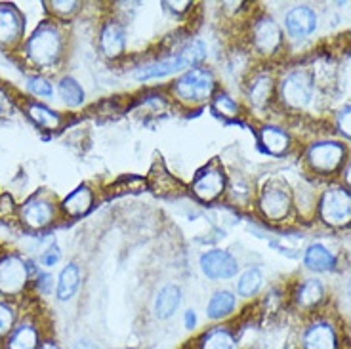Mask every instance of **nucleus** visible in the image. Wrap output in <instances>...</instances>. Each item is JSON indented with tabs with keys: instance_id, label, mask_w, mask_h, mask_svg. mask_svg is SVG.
<instances>
[{
	"instance_id": "obj_1",
	"label": "nucleus",
	"mask_w": 351,
	"mask_h": 349,
	"mask_svg": "<svg viewBox=\"0 0 351 349\" xmlns=\"http://www.w3.org/2000/svg\"><path fill=\"white\" fill-rule=\"evenodd\" d=\"M63 50V38L60 29L50 23L44 21L36 27L33 36L27 40V56L29 60L35 63L36 67H53Z\"/></svg>"
},
{
	"instance_id": "obj_2",
	"label": "nucleus",
	"mask_w": 351,
	"mask_h": 349,
	"mask_svg": "<svg viewBox=\"0 0 351 349\" xmlns=\"http://www.w3.org/2000/svg\"><path fill=\"white\" fill-rule=\"evenodd\" d=\"M206 56V48L202 43H191L189 46H185L182 52L167 60H160V62L151 63V65H143L140 69L136 71V79L138 80H151L158 79V77H167L178 71H184L187 67H193L197 63L204 60Z\"/></svg>"
},
{
	"instance_id": "obj_3",
	"label": "nucleus",
	"mask_w": 351,
	"mask_h": 349,
	"mask_svg": "<svg viewBox=\"0 0 351 349\" xmlns=\"http://www.w3.org/2000/svg\"><path fill=\"white\" fill-rule=\"evenodd\" d=\"M214 92V77L208 69L193 67L174 84V94L185 104H202Z\"/></svg>"
},
{
	"instance_id": "obj_4",
	"label": "nucleus",
	"mask_w": 351,
	"mask_h": 349,
	"mask_svg": "<svg viewBox=\"0 0 351 349\" xmlns=\"http://www.w3.org/2000/svg\"><path fill=\"white\" fill-rule=\"evenodd\" d=\"M321 218L328 226L342 227L351 221V195L342 187H334L321 199Z\"/></svg>"
},
{
	"instance_id": "obj_5",
	"label": "nucleus",
	"mask_w": 351,
	"mask_h": 349,
	"mask_svg": "<svg viewBox=\"0 0 351 349\" xmlns=\"http://www.w3.org/2000/svg\"><path fill=\"white\" fill-rule=\"evenodd\" d=\"M313 96V77L307 71H292L281 82V99L290 107H306Z\"/></svg>"
},
{
	"instance_id": "obj_6",
	"label": "nucleus",
	"mask_w": 351,
	"mask_h": 349,
	"mask_svg": "<svg viewBox=\"0 0 351 349\" xmlns=\"http://www.w3.org/2000/svg\"><path fill=\"white\" fill-rule=\"evenodd\" d=\"M27 265L18 256H4L0 260V294L18 296L27 285Z\"/></svg>"
},
{
	"instance_id": "obj_7",
	"label": "nucleus",
	"mask_w": 351,
	"mask_h": 349,
	"mask_svg": "<svg viewBox=\"0 0 351 349\" xmlns=\"http://www.w3.org/2000/svg\"><path fill=\"white\" fill-rule=\"evenodd\" d=\"M343 157H346V149L338 141L315 143L307 153L309 166L319 174H332L334 170L342 165Z\"/></svg>"
},
{
	"instance_id": "obj_8",
	"label": "nucleus",
	"mask_w": 351,
	"mask_h": 349,
	"mask_svg": "<svg viewBox=\"0 0 351 349\" xmlns=\"http://www.w3.org/2000/svg\"><path fill=\"white\" fill-rule=\"evenodd\" d=\"M19 218L31 229H43V227L50 226L52 219L56 218V206L52 204V201H48L43 195H35L33 199H29L21 206Z\"/></svg>"
},
{
	"instance_id": "obj_9",
	"label": "nucleus",
	"mask_w": 351,
	"mask_h": 349,
	"mask_svg": "<svg viewBox=\"0 0 351 349\" xmlns=\"http://www.w3.org/2000/svg\"><path fill=\"white\" fill-rule=\"evenodd\" d=\"M201 269L210 279H229L237 275L239 263L226 250H210V252L202 254Z\"/></svg>"
},
{
	"instance_id": "obj_10",
	"label": "nucleus",
	"mask_w": 351,
	"mask_h": 349,
	"mask_svg": "<svg viewBox=\"0 0 351 349\" xmlns=\"http://www.w3.org/2000/svg\"><path fill=\"white\" fill-rule=\"evenodd\" d=\"M290 193L287 191V187L282 185H267L262 193V201H260V206H262V212L269 219H282L290 210Z\"/></svg>"
},
{
	"instance_id": "obj_11",
	"label": "nucleus",
	"mask_w": 351,
	"mask_h": 349,
	"mask_svg": "<svg viewBox=\"0 0 351 349\" xmlns=\"http://www.w3.org/2000/svg\"><path fill=\"white\" fill-rule=\"evenodd\" d=\"M256 50L260 53H275L282 44V33L271 18L258 19L252 29Z\"/></svg>"
},
{
	"instance_id": "obj_12",
	"label": "nucleus",
	"mask_w": 351,
	"mask_h": 349,
	"mask_svg": "<svg viewBox=\"0 0 351 349\" xmlns=\"http://www.w3.org/2000/svg\"><path fill=\"white\" fill-rule=\"evenodd\" d=\"M226 187V176L219 168H206L202 170L201 174L195 178L193 182V193L204 202H210L214 199H218L219 195L223 193Z\"/></svg>"
},
{
	"instance_id": "obj_13",
	"label": "nucleus",
	"mask_w": 351,
	"mask_h": 349,
	"mask_svg": "<svg viewBox=\"0 0 351 349\" xmlns=\"http://www.w3.org/2000/svg\"><path fill=\"white\" fill-rule=\"evenodd\" d=\"M23 18L14 4H0V44L14 46L23 35Z\"/></svg>"
},
{
	"instance_id": "obj_14",
	"label": "nucleus",
	"mask_w": 351,
	"mask_h": 349,
	"mask_svg": "<svg viewBox=\"0 0 351 349\" xmlns=\"http://www.w3.org/2000/svg\"><path fill=\"white\" fill-rule=\"evenodd\" d=\"M287 31L292 38H304L309 36L317 27V16L315 12L306 6H298V8L290 10L285 19Z\"/></svg>"
},
{
	"instance_id": "obj_15",
	"label": "nucleus",
	"mask_w": 351,
	"mask_h": 349,
	"mask_svg": "<svg viewBox=\"0 0 351 349\" xmlns=\"http://www.w3.org/2000/svg\"><path fill=\"white\" fill-rule=\"evenodd\" d=\"M101 52L106 53L107 58H121L124 53V31L119 23H107L101 29Z\"/></svg>"
},
{
	"instance_id": "obj_16",
	"label": "nucleus",
	"mask_w": 351,
	"mask_h": 349,
	"mask_svg": "<svg viewBox=\"0 0 351 349\" xmlns=\"http://www.w3.org/2000/svg\"><path fill=\"white\" fill-rule=\"evenodd\" d=\"M92 204H94V195H92V191L88 189L86 185H80L79 189H75V191L71 193L69 197L63 201L62 206L63 210H65V214L77 218V216L86 214L88 210L92 208Z\"/></svg>"
},
{
	"instance_id": "obj_17",
	"label": "nucleus",
	"mask_w": 351,
	"mask_h": 349,
	"mask_svg": "<svg viewBox=\"0 0 351 349\" xmlns=\"http://www.w3.org/2000/svg\"><path fill=\"white\" fill-rule=\"evenodd\" d=\"M260 141H262L263 149L271 155H282L290 147L287 132L277 128V126H263L262 132H260Z\"/></svg>"
},
{
	"instance_id": "obj_18",
	"label": "nucleus",
	"mask_w": 351,
	"mask_h": 349,
	"mask_svg": "<svg viewBox=\"0 0 351 349\" xmlns=\"http://www.w3.org/2000/svg\"><path fill=\"white\" fill-rule=\"evenodd\" d=\"M306 349H336V334L328 324H313L304 338Z\"/></svg>"
},
{
	"instance_id": "obj_19",
	"label": "nucleus",
	"mask_w": 351,
	"mask_h": 349,
	"mask_svg": "<svg viewBox=\"0 0 351 349\" xmlns=\"http://www.w3.org/2000/svg\"><path fill=\"white\" fill-rule=\"evenodd\" d=\"M182 302V292L180 288L174 287V285H168L160 292H158L157 300H155V313H157L158 319H168L172 317L174 311L180 306Z\"/></svg>"
},
{
	"instance_id": "obj_20",
	"label": "nucleus",
	"mask_w": 351,
	"mask_h": 349,
	"mask_svg": "<svg viewBox=\"0 0 351 349\" xmlns=\"http://www.w3.org/2000/svg\"><path fill=\"white\" fill-rule=\"evenodd\" d=\"M79 285H80L79 267H77L75 263L65 265L62 273H60V279H58V298H60L62 302L73 298L75 296V292H77V288H79Z\"/></svg>"
},
{
	"instance_id": "obj_21",
	"label": "nucleus",
	"mask_w": 351,
	"mask_h": 349,
	"mask_svg": "<svg viewBox=\"0 0 351 349\" xmlns=\"http://www.w3.org/2000/svg\"><path fill=\"white\" fill-rule=\"evenodd\" d=\"M334 256L325 246L313 245L306 250V265L313 271H328L334 267Z\"/></svg>"
},
{
	"instance_id": "obj_22",
	"label": "nucleus",
	"mask_w": 351,
	"mask_h": 349,
	"mask_svg": "<svg viewBox=\"0 0 351 349\" xmlns=\"http://www.w3.org/2000/svg\"><path fill=\"white\" fill-rule=\"evenodd\" d=\"M233 307H235V296L228 290H219L212 296L206 311L210 319H221V317H228L233 311Z\"/></svg>"
},
{
	"instance_id": "obj_23",
	"label": "nucleus",
	"mask_w": 351,
	"mask_h": 349,
	"mask_svg": "<svg viewBox=\"0 0 351 349\" xmlns=\"http://www.w3.org/2000/svg\"><path fill=\"white\" fill-rule=\"evenodd\" d=\"M27 115L31 117V121L43 128H48V130H53L60 126V115L53 113L52 109L44 107L40 104H31L27 107Z\"/></svg>"
},
{
	"instance_id": "obj_24",
	"label": "nucleus",
	"mask_w": 351,
	"mask_h": 349,
	"mask_svg": "<svg viewBox=\"0 0 351 349\" xmlns=\"http://www.w3.org/2000/svg\"><path fill=\"white\" fill-rule=\"evenodd\" d=\"M38 346V332L31 324H21L18 330L12 334L8 349H36Z\"/></svg>"
},
{
	"instance_id": "obj_25",
	"label": "nucleus",
	"mask_w": 351,
	"mask_h": 349,
	"mask_svg": "<svg viewBox=\"0 0 351 349\" xmlns=\"http://www.w3.org/2000/svg\"><path fill=\"white\" fill-rule=\"evenodd\" d=\"M58 90H60V96H62L63 101L69 105V107H79L84 101V90H82V86H80L77 80L71 79V77H65L60 82Z\"/></svg>"
},
{
	"instance_id": "obj_26",
	"label": "nucleus",
	"mask_w": 351,
	"mask_h": 349,
	"mask_svg": "<svg viewBox=\"0 0 351 349\" xmlns=\"http://www.w3.org/2000/svg\"><path fill=\"white\" fill-rule=\"evenodd\" d=\"M323 294H325L323 285L317 279H309L307 282L302 285V288H300L298 304L302 307H313L323 300Z\"/></svg>"
},
{
	"instance_id": "obj_27",
	"label": "nucleus",
	"mask_w": 351,
	"mask_h": 349,
	"mask_svg": "<svg viewBox=\"0 0 351 349\" xmlns=\"http://www.w3.org/2000/svg\"><path fill=\"white\" fill-rule=\"evenodd\" d=\"M262 273L260 269H248L246 273H243V277L239 279L237 290L241 296L250 298L254 296L256 292H258V288L262 287Z\"/></svg>"
},
{
	"instance_id": "obj_28",
	"label": "nucleus",
	"mask_w": 351,
	"mask_h": 349,
	"mask_svg": "<svg viewBox=\"0 0 351 349\" xmlns=\"http://www.w3.org/2000/svg\"><path fill=\"white\" fill-rule=\"evenodd\" d=\"M202 349H237V344L229 332L214 330L204 338Z\"/></svg>"
},
{
	"instance_id": "obj_29",
	"label": "nucleus",
	"mask_w": 351,
	"mask_h": 349,
	"mask_svg": "<svg viewBox=\"0 0 351 349\" xmlns=\"http://www.w3.org/2000/svg\"><path fill=\"white\" fill-rule=\"evenodd\" d=\"M271 96V80L267 77H260L250 88V101L254 105H263Z\"/></svg>"
},
{
	"instance_id": "obj_30",
	"label": "nucleus",
	"mask_w": 351,
	"mask_h": 349,
	"mask_svg": "<svg viewBox=\"0 0 351 349\" xmlns=\"http://www.w3.org/2000/svg\"><path fill=\"white\" fill-rule=\"evenodd\" d=\"M212 105H214V111L218 115H221V117H229V119H231V117H237L239 113L237 104H235L228 94H218V96L214 97Z\"/></svg>"
},
{
	"instance_id": "obj_31",
	"label": "nucleus",
	"mask_w": 351,
	"mask_h": 349,
	"mask_svg": "<svg viewBox=\"0 0 351 349\" xmlns=\"http://www.w3.org/2000/svg\"><path fill=\"white\" fill-rule=\"evenodd\" d=\"M27 86H29V90L38 97H52L53 94L52 84L46 79H43V77H29Z\"/></svg>"
},
{
	"instance_id": "obj_32",
	"label": "nucleus",
	"mask_w": 351,
	"mask_h": 349,
	"mask_svg": "<svg viewBox=\"0 0 351 349\" xmlns=\"http://www.w3.org/2000/svg\"><path fill=\"white\" fill-rule=\"evenodd\" d=\"M14 324V311L6 304H0V336H4Z\"/></svg>"
},
{
	"instance_id": "obj_33",
	"label": "nucleus",
	"mask_w": 351,
	"mask_h": 349,
	"mask_svg": "<svg viewBox=\"0 0 351 349\" xmlns=\"http://www.w3.org/2000/svg\"><path fill=\"white\" fill-rule=\"evenodd\" d=\"M50 8H52V12L56 14V16H69V14H73L75 10L79 8V2H60V0H56V2H52L50 4Z\"/></svg>"
},
{
	"instance_id": "obj_34",
	"label": "nucleus",
	"mask_w": 351,
	"mask_h": 349,
	"mask_svg": "<svg viewBox=\"0 0 351 349\" xmlns=\"http://www.w3.org/2000/svg\"><path fill=\"white\" fill-rule=\"evenodd\" d=\"M60 248L58 246H50L48 250H44L43 254H40V263H43L44 267H52V265H56V263L60 262Z\"/></svg>"
},
{
	"instance_id": "obj_35",
	"label": "nucleus",
	"mask_w": 351,
	"mask_h": 349,
	"mask_svg": "<svg viewBox=\"0 0 351 349\" xmlns=\"http://www.w3.org/2000/svg\"><path fill=\"white\" fill-rule=\"evenodd\" d=\"M338 128L343 136L351 138V107H346L342 113L338 115Z\"/></svg>"
},
{
	"instance_id": "obj_36",
	"label": "nucleus",
	"mask_w": 351,
	"mask_h": 349,
	"mask_svg": "<svg viewBox=\"0 0 351 349\" xmlns=\"http://www.w3.org/2000/svg\"><path fill=\"white\" fill-rule=\"evenodd\" d=\"M50 285H52V277L50 275H38L36 287L40 288L43 292H50Z\"/></svg>"
},
{
	"instance_id": "obj_37",
	"label": "nucleus",
	"mask_w": 351,
	"mask_h": 349,
	"mask_svg": "<svg viewBox=\"0 0 351 349\" xmlns=\"http://www.w3.org/2000/svg\"><path fill=\"white\" fill-rule=\"evenodd\" d=\"M195 324H197V315H195L193 309L185 311V326L187 328H195Z\"/></svg>"
},
{
	"instance_id": "obj_38",
	"label": "nucleus",
	"mask_w": 351,
	"mask_h": 349,
	"mask_svg": "<svg viewBox=\"0 0 351 349\" xmlns=\"http://www.w3.org/2000/svg\"><path fill=\"white\" fill-rule=\"evenodd\" d=\"M167 4L172 10H178V12H185L187 6H191V2H187V0H185V2H178V4H176V2H167Z\"/></svg>"
},
{
	"instance_id": "obj_39",
	"label": "nucleus",
	"mask_w": 351,
	"mask_h": 349,
	"mask_svg": "<svg viewBox=\"0 0 351 349\" xmlns=\"http://www.w3.org/2000/svg\"><path fill=\"white\" fill-rule=\"evenodd\" d=\"M75 349H99L96 344H92V341L88 340H80L75 344Z\"/></svg>"
},
{
	"instance_id": "obj_40",
	"label": "nucleus",
	"mask_w": 351,
	"mask_h": 349,
	"mask_svg": "<svg viewBox=\"0 0 351 349\" xmlns=\"http://www.w3.org/2000/svg\"><path fill=\"white\" fill-rule=\"evenodd\" d=\"M40 349H60L53 341H44L43 346H40Z\"/></svg>"
},
{
	"instance_id": "obj_41",
	"label": "nucleus",
	"mask_w": 351,
	"mask_h": 349,
	"mask_svg": "<svg viewBox=\"0 0 351 349\" xmlns=\"http://www.w3.org/2000/svg\"><path fill=\"white\" fill-rule=\"evenodd\" d=\"M346 182H348V185L351 187V165L348 166V170H346Z\"/></svg>"
},
{
	"instance_id": "obj_42",
	"label": "nucleus",
	"mask_w": 351,
	"mask_h": 349,
	"mask_svg": "<svg viewBox=\"0 0 351 349\" xmlns=\"http://www.w3.org/2000/svg\"><path fill=\"white\" fill-rule=\"evenodd\" d=\"M348 292H350V298H351V280H350V287H348Z\"/></svg>"
}]
</instances>
